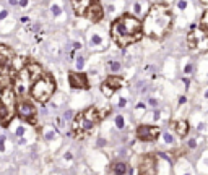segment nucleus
I'll use <instances>...</instances> for the list:
<instances>
[{"label": "nucleus", "instance_id": "1", "mask_svg": "<svg viewBox=\"0 0 208 175\" xmlns=\"http://www.w3.org/2000/svg\"><path fill=\"white\" fill-rule=\"evenodd\" d=\"M111 37L120 49L132 46L143 37L141 21L135 15L124 13L112 21L111 25Z\"/></svg>", "mask_w": 208, "mask_h": 175}, {"label": "nucleus", "instance_id": "2", "mask_svg": "<svg viewBox=\"0 0 208 175\" xmlns=\"http://www.w3.org/2000/svg\"><path fill=\"white\" fill-rule=\"evenodd\" d=\"M143 36L151 39H163L173 28V11L166 4H155L150 7L143 21Z\"/></svg>", "mask_w": 208, "mask_h": 175}, {"label": "nucleus", "instance_id": "3", "mask_svg": "<svg viewBox=\"0 0 208 175\" xmlns=\"http://www.w3.org/2000/svg\"><path fill=\"white\" fill-rule=\"evenodd\" d=\"M101 122V115H99V109L91 105L86 107L85 110L75 114L73 120H72V135L77 140H86L89 135L94 131L98 123Z\"/></svg>", "mask_w": 208, "mask_h": 175}, {"label": "nucleus", "instance_id": "4", "mask_svg": "<svg viewBox=\"0 0 208 175\" xmlns=\"http://www.w3.org/2000/svg\"><path fill=\"white\" fill-rule=\"evenodd\" d=\"M55 89H57V84L54 76L44 71L38 80L33 81L31 88H29V94L39 104H47L52 99V96L55 94Z\"/></svg>", "mask_w": 208, "mask_h": 175}, {"label": "nucleus", "instance_id": "5", "mask_svg": "<svg viewBox=\"0 0 208 175\" xmlns=\"http://www.w3.org/2000/svg\"><path fill=\"white\" fill-rule=\"evenodd\" d=\"M187 46L192 50H208V31L200 25H192L187 32Z\"/></svg>", "mask_w": 208, "mask_h": 175}, {"label": "nucleus", "instance_id": "6", "mask_svg": "<svg viewBox=\"0 0 208 175\" xmlns=\"http://www.w3.org/2000/svg\"><path fill=\"white\" fill-rule=\"evenodd\" d=\"M15 112L23 122L29 123L33 126H38V109L33 102L26 101V99L20 97L16 102V109H15Z\"/></svg>", "mask_w": 208, "mask_h": 175}, {"label": "nucleus", "instance_id": "7", "mask_svg": "<svg viewBox=\"0 0 208 175\" xmlns=\"http://www.w3.org/2000/svg\"><path fill=\"white\" fill-rule=\"evenodd\" d=\"M124 86H125V80H124L120 75H109V76L101 83V92L109 99V97H112L119 89H122Z\"/></svg>", "mask_w": 208, "mask_h": 175}, {"label": "nucleus", "instance_id": "8", "mask_svg": "<svg viewBox=\"0 0 208 175\" xmlns=\"http://www.w3.org/2000/svg\"><path fill=\"white\" fill-rule=\"evenodd\" d=\"M135 135L140 141H145V143H153L156 141L159 136H161V128L158 125H138L137 130H135Z\"/></svg>", "mask_w": 208, "mask_h": 175}, {"label": "nucleus", "instance_id": "9", "mask_svg": "<svg viewBox=\"0 0 208 175\" xmlns=\"http://www.w3.org/2000/svg\"><path fill=\"white\" fill-rule=\"evenodd\" d=\"M138 175H158L156 156H153V154L141 156L140 164H138Z\"/></svg>", "mask_w": 208, "mask_h": 175}, {"label": "nucleus", "instance_id": "10", "mask_svg": "<svg viewBox=\"0 0 208 175\" xmlns=\"http://www.w3.org/2000/svg\"><path fill=\"white\" fill-rule=\"evenodd\" d=\"M68 84H70L72 89L86 91V89H89V78L83 71L72 70V71H68Z\"/></svg>", "mask_w": 208, "mask_h": 175}, {"label": "nucleus", "instance_id": "11", "mask_svg": "<svg viewBox=\"0 0 208 175\" xmlns=\"http://www.w3.org/2000/svg\"><path fill=\"white\" fill-rule=\"evenodd\" d=\"M85 16L88 18L91 23H99V21L104 18V8H102V5H101L99 0H93L91 5H89L88 10H86Z\"/></svg>", "mask_w": 208, "mask_h": 175}, {"label": "nucleus", "instance_id": "12", "mask_svg": "<svg viewBox=\"0 0 208 175\" xmlns=\"http://www.w3.org/2000/svg\"><path fill=\"white\" fill-rule=\"evenodd\" d=\"M18 71L13 67H0V89L13 86Z\"/></svg>", "mask_w": 208, "mask_h": 175}, {"label": "nucleus", "instance_id": "13", "mask_svg": "<svg viewBox=\"0 0 208 175\" xmlns=\"http://www.w3.org/2000/svg\"><path fill=\"white\" fill-rule=\"evenodd\" d=\"M0 102H2V104H5L7 107H10V109H16L18 96H16V92H15L13 86L0 89Z\"/></svg>", "mask_w": 208, "mask_h": 175}, {"label": "nucleus", "instance_id": "14", "mask_svg": "<svg viewBox=\"0 0 208 175\" xmlns=\"http://www.w3.org/2000/svg\"><path fill=\"white\" fill-rule=\"evenodd\" d=\"M15 115H16L15 109H10V107H7L5 104L0 102V126H2V128H8L10 123L13 122Z\"/></svg>", "mask_w": 208, "mask_h": 175}, {"label": "nucleus", "instance_id": "15", "mask_svg": "<svg viewBox=\"0 0 208 175\" xmlns=\"http://www.w3.org/2000/svg\"><path fill=\"white\" fill-rule=\"evenodd\" d=\"M15 60V52L11 47L0 44V67H11Z\"/></svg>", "mask_w": 208, "mask_h": 175}, {"label": "nucleus", "instance_id": "16", "mask_svg": "<svg viewBox=\"0 0 208 175\" xmlns=\"http://www.w3.org/2000/svg\"><path fill=\"white\" fill-rule=\"evenodd\" d=\"M23 67L26 68V71H28L29 78H31V81L38 80V78L44 73L43 67H41V63H39V62H36V60H31V59H28V60H26Z\"/></svg>", "mask_w": 208, "mask_h": 175}, {"label": "nucleus", "instance_id": "17", "mask_svg": "<svg viewBox=\"0 0 208 175\" xmlns=\"http://www.w3.org/2000/svg\"><path fill=\"white\" fill-rule=\"evenodd\" d=\"M171 130H173L174 133L177 135L179 138H185L189 135V130H190V125L187 120H173L171 122Z\"/></svg>", "mask_w": 208, "mask_h": 175}, {"label": "nucleus", "instance_id": "18", "mask_svg": "<svg viewBox=\"0 0 208 175\" xmlns=\"http://www.w3.org/2000/svg\"><path fill=\"white\" fill-rule=\"evenodd\" d=\"M93 0H70L72 4V8H73V13L77 16H85L88 7L91 5Z\"/></svg>", "mask_w": 208, "mask_h": 175}, {"label": "nucleus", "instance_id": "19", "mask_svg": "<svg viewBox=\"0 0 208 175\" xmlns=\"http://www.w3.org/2000/svg\"><path fill=\"white\" fill-rule=\"evenodd\" d=\"M111 174L112 175H127L128 174V164L124 161H117L111 164Z\"/></svg>", "mask_w": 208, "mask_h": 175}, {"label": "nucleus", "instance_id": "20", "mask_svg": "<svg viewBox=\"0 0 208 175\" xmlns=\"http://www.w3.org/2000/svg\"><path fill=\"white\" fill-rule=\"evenodd\" d=\"M88 46L91 49H99V47L104 46V37H102L99 32H89L88 36Z\"/></svg>", "mask_w": 208, "mask_h": 175}, {"label": "nucleus", "instance_id": "21", "mask_svg": "<svg viewBox=\"0 0 208 175\" xmlns=\"http://www.w3.org/2000/svg\"><path fill=\"white\" fill-rule=\"evenodd\" d=\"M107 68H109V71L112 75H119L120 70H122V63L119 60H109L107 62Z\"/></svg>", "mask_w": 208, "mask_h": 175}, {"label": "nucleus", "instance_id": "22", "mask_svg": "<svg viewBox=\"0 0 208 175\" xmlns=\"http://www.w3.org/2000/svg\"><path fill=\"white\" fill-rule=\"evenodd\" d=\"M73 63H75V67H77V71H83V67H85V57H83V55H77Z\"/></svg>", "mask_w": 208, "mask_h": 175}, {"label": "nucleus", "instance_id": "23", "mask_svg": "<svg viewBox=\"0 0 208 175\" xmlns=\"http://www.w3.org/2000/svg\"><path fill=\"white\" fill-rule=\"evenodd\" d=\"M145 112H146V104L145 102H138L135 105V115L141 117V115H145Z\"/></svg>", "mask_w": 208, "mask_h": 175}, {"label": "nucleus", "instance_id": "24", "mask_svg": "<svg viewBox=\"0 0 208 175\" xmlns=\"http://www.w3.org/2000/svg\"><path fill=\"white\" fill-rule=\"evenodd\" d=\"M116 126H117V130H124L125 128V119H124V115L122 114H117L116 115Z\"/></svg>", "mask_w": 208, "mask_h": 175}, {"label": "nucleus", "instance_id": "25", "mask_svg": "<svg viewBox=\"0 0 208 175\" xmlns=\"http://www.w3.org/2000/svg\"><path fill=\"white\" fill-rule=\"evenodd\" d=\"M194 70H195L194 63H192V62H187L185 67H184V76H190V75H194Z\"/></svg>", "mask_w": 208, "mask_h": 175}, {"label": "nucleus", "instance_id": "26", "mask_svg": "<svg viewBox=\"0 0 208 175\" xmlns=\"http://www.w3.org/2000/svg\"><path fill=\"white\" fill-rule=\"evenodd\" d=\"M161 135H163V140H164L166 144H173L174 143V136L169 133V131H161Z\"/></svg>", "mask_w": 208, "mask_h": 175}, {"label": "nucleus", "instance_id": "27", "mask_svg": "<svg viewBox=\"0 0 208 175\" xmlns=\"http://www.w3.org/2000/svg\"><path fill=\"white\" fill-rule=\"evenodd\" d=\"M200 26H203L205 29L208 31V8L203 11V15H202V20H200Z\"/></svg>", "mask_w": 208, "mask_h": 175}, {"label": "nucleus", "instance_id": "28", "mask_svg": "<svg viewBox=\"0 0 208 175\" xmlns=\"http://www.w3.org/2000/svg\"><path fill=\"white\" fill-rule=\"evenodd\" d=\"M73 117H75V112H73V110H67V112H64L62 119H64V122H70V123H72Z\"/></svg>", "mask_w": 208, "mask_h": 175}, {"label": "nucleus", "instance_id": "29", "mask_svg": "<svg viewBox=\"0 0 208 175\" xmlns=\"http://www.w3.org/2000/svg\"><path fill=\"white\" fill-rule=\"evenodd\" d=\"M50 11H52L54 16H59V15L62 13V7H60L59 4H54V5H50Z\"/></svg>", "mask_w": 208, "mask_h": 175}, {"label": "nucleus", "instance_id": "30", "mask_svg": "<svg viewBox=\"0 0 208 175\" xmlns=\"http://www.w3.org/2000/svg\"><path fill=\"white\" fill-rule=\"evenodd\" d=\"M25 133H26V126L18 125V128L15 130V135H16L18 138H23V136H25Z\"/></svg>", "mask_w": 208, "mask_h": 175}, {"label": "nucleus", "instance_id": "31", "mask_svg": "<svg viewBox=\"0 0 208 175\" xmlns=\"http://www.w3.org/2000/svg\"><path fill=\"white\" fill-rule=\"evenodd\" d=\"M146 105H150V107H153V109H156L159 105V101L156 97H148V101H146Z\"/></svg>", "mask_w": 208, "mask_h": 175}, {"label": "nucleus", "instance_id": "32", "mask_svg": "<svg viewBox=\"0 0 208 175\" xmlns=\"http://www.w3.org/2000/svg\"><path fill=\"white\" fill-rule=\"evenodd\" d=\"M54 136H55V131H54L52 128H49V130L46 131V133H44V140H47V141L54 140Z\"/></svg>", "mask_w": 208, "mask_h": 175}, {"label": "nucleus", "instance_id": "33", "mask_svg": "<svg viewBox=\"0 0 208 175\" xmlns=\"http://www.w3.org/2000/svg\"><path fill=\"white\" fill-rule=\"evenodd\" d=\"M187 147H189V149H195V147H197V140H195V138L189 140L187 141Z\"/></svg>", "mask_w": 208, "mask_h": 175}, {"label": "nucleus", "instance_id": "34", "mask_svg": "<svg viewBox=\"0 0 208 175\" xmlns=\"http://www.w3.org/2000/svg\"><path fill=\"white\" fill-rule=\"evenodd\" d=\"M5 141L7 136H0V152H5Z\"/></svg>", "mask_w": 208, "mask_h": 175}, {"label": "nucleus", "instance_id": "35", "mask_svg": "<svg viewBox=\"0 0 208 175\" xmlns=\"http://www.w3.org/2000/svg\"><path fill=\"white\" fill-rule=\"evenodd\" d=\"M177 104H179V105L187 104V96H185V94H180V96H179V99H177Z\"/></svg>", "mask_w": 208, "mask_h": 175}, {"label": "nucleus", "instance_id": "36", "mask_svg": "<svg viewBox=\"0 0 208 175\" xmlns=\"http://www.w3.org/2000/svg\"><path fill=\"white\" fill-rule=\"evenodd\" d=\"M159 119H161V110L155 109V112H153V120H155V122H158Z\"/></svg>", "mask_w": 208, "mask_h": 175}, {"label": "nucleus", "instance_id": "37", "mask_svg": "<svg viewBox=\"0 0 208 175\" xmlns=\"http://www.w3.org/2000/svg\"><path fill=\"white\" fill-rule=\"evenodd\" d=\"M177 8H179V10H185V8H187V2H185V0H179V2H177Z\"/></svg>", "mask_w": 208, "mask_h": 175}, {"label": "nucleus", "instance_id": "38", "mask_svg": "<svg viewBox=\"0 0 208 175\" xmlns=\"http://www.w3.org/2000/svg\"><path fill=\"white\" fill-rule=\"evenodd\" d=\"M133 10H135V13H137V15H140L141 11H143V10H141V4H138V2H137V4L133 5Z\"/></svg>", "mask_w": 208, "mask_h": 175}, {"label": "nucleus", "instance_id": "39", "mask_svg": "<svg viewBox=\"0 0 208 175\" xmlns=\"http://www.w3.org/2000/svg\"><path fill=\"white\" fill-rule=\"evenodd\" d=\"M117 105H119V107H125V105H127V97H120Z\"/></svg>", "mask_w": 208, "mask_h": 175}, {"label": "nucleus", "instance_id": "40", "mask_svg": "<svg viewBox=\"0 0 208 175\" xmlns=\"http://www.w3.org/2000/svg\"><path fill=\"white\" fill-rule=\"evenodd\" d=\"M7 16H8V11H7V10H2V11H0V20H5Z\"/></svg>", "mask_w": 208, "mask_h": 175}, {"label": "nucleus", "instance_id": "41", "mask_svg": "<svg viewBox=\"0 0 208 175\" xmlns=\"http://www.w3.org/2000/svg\"><path fill=\"white\" fill-rule=\"evenodd\" d=\"M28 2H29V0H20V2H18V5H20L21 8H25L26 5H28Z\"/></svg>", "mask_w": 208, "mask_h": 175}, {"label": "nucleus", "instance_id": "42", "mask_svg": "<svg viewBox=\"0 0 208 175\" xmlns=\"http://www.w3.org/2000/svg\"><path fill=\"white\" fill-rule=\"evenodd\" d=\"M18 2H20V0H8V4L13 5V7H15V5H18Z\"/></svg>", "mask_w": 208, "mask_h": 175}, {"label": "nucleus", "instance_id": "43", "mask_svg": "<svg viewBox=\"0 0 208 175\" xmlns=\"http://www.w3.org/2000/svg\"><path fill=\"white\" fill-rule=\"evenodd\" d=\"M21 23H29V18L28 16H23L21 18Z\"/></svg>", "mask_w": 208, "mask_h": 175}, {"label": "nucleus", "instance_id": "44", "mask_svg": "<svg viewBox=\"0 0 208 175\" xmlns=\"http://www.w3.org/2000/svg\"><path fill=\"white\" fill-rule=\"evenodd\" d=\"M102 144H106V140H99L98 141V146H102Z\"/></svg>", "mask_w": 208, "mask_h": 175}, {"label": "nucleus", "instance_id": "45", "mask_svg": "<svg viewBox=\"0 0 208 175\" xmlns=\"http://www.w3.org/2000/svg\"><path fill=\"white\" fill-rule=\"evenodd\" d=\"M202 130H205V123H200V125H198V131H202Z\"/></svg>", "mask_w": 208, "mask_h": 175}, {"label": "nucleus", "instance_id": "46", "mask_svg": "<svg viewBox=\"0 0 208 175\" xmlns=\"http://www.w3.org/2000/svg\"><path fill=\"white\" fill-rule=\"evenodd\" d=\"M72 157H73V156H72V154H70V152H67V154H65V159H68V161H70V159H72Z\"/></svg>", "mask_w": 208, "mask_h": 175}, {"label": "nucleus", "instance_id": "47", "mask_svg": "<svg viewBox=\"0 0 208 175\" xmlns=\"http://www.w3.org/2000/svg\"><path fill=\"white\" fill-rule=\"evenodd\" d=\"M205 97L208 99V89H207V91H205Z\"/></svg>", "mask_w": 208, "mask_h": 175}, {"label": "nucleus", "instance_id": "48", "mask_svg": "<svg viewBox=\"0 0 208 175\" xmlns=\"http://www.w3.org/2000/svg\"><path fill=\"white\" fill-rule=\"evenodd\" d=\"M184 175H190V174H184Z\"/></svg>", "mask_w": 208, "mask_h": 175}]
</instances>
